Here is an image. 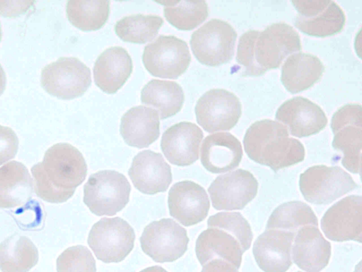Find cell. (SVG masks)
<instances>
[{
    "label": "cell",
    "instance_id": "33",
    "mask_svg": "<svg viewBox=\"0 0 362 272\" xmlns=\"http://www.w3.org/2000/svg\"><path fill=\"white\" fill-rule=\"evenodd\" d=\"M164 16L167 21L179 30H190L202 23L209 15L206 1H165Z\"/></svg>",
    "mask_w": 362,
    "mask_h": 272
},
{
    "label": "cell",
    "instance_id": "3",
    "mask_svg": "<svg viewBox=\"0 0 362 272\" xmlns=\"http://www.w3.org/2000/svg\"><path fill=\"white\" fill-rule=\"evenodd\" d=\"M131 186L122 174L103 170L91 174L83 187V202L98 216L114 215L129 200Z\"/></svg>",
    "mask_w": 362,
    "mask_h": 272
},
{
    "label": "cell",
    "instance_id": "36",
    "mask_svg": "<svg viewBox=\"0 0 362 272\" xmlns=\"http://www.w3.org/2000/svg\"><path fill=\"white\" fill-rule=\"evenodd\" d=\"M34 191L41 199L52 203H61L68 200L74 194L55 188L47 178L40 162L31 168Z\"/></svg>",
    "mask_w": 362,
    "mask_h": 272
},
{
    "label": "cell",
    "instance_id": "23",
    "mask_svg": "<svg viewBox=\"0 0 362 272\" xmlns=\"http://www.w3.org/2000/svg\"><path fill=\"white\" fill-rule=\"evenodd\" d=\"M132 69V58L124 48L109 47L99 55L95 62V84L105 93L115 94L127 81Z\"/></svg>",
    "mask_w": 362,
    "mask_h": 272
},
{
    "label": "cell",
    "instance_id": "28",
    "mask_svg": "<svg viewBox=\"0 0 362 272\" xmlns=\"http://www.w3.org/2000/svg\"><path fill=\"white\" fill-rule=\"evenodd\" d=\"M141 103L156 108L160 119L170 118L182 108L185 95L175 81L152 79L141 91Z\"/></svg>",
    "mask_w": 362,
    "mask_h": 272
},
{
    "label": "cell",
    "instance_id": "15",
    "mask_svg": "<svg viewBox=\"0 0 362 272\" xmlns=\"http://www.w3.org/2000/svg\"><path fill=\"white\" fill-rule=\"evenodd\" d=\"M362 198L346 196L332 205L321 219V227L327 238L334 242H361Z\"/></svg>",
    "mask_w": 362,
    "mask_h": 272
},
{
    "label": "cell",
    "instance_id": "13",
    "mask_svg": "<svg viewBox=\"0 0 362 272\" xmlns=\"http://www.w3.org/2000/svg\"><path fill=\"white\" fill-rule=\"evenodd\" d=\"M297 11L295 26L314 37L334 35L342 30L346 22L341 8L333 1H291Z\"/></svg>",
    "mask_w": 362,
    "mask_h": 272
},
{
    "label": "cell",
    "instance_id": "19",
    "mask_svg": "<svg viewBox=\"0 0 362 272\" xmlns=\"http://www.w3.org/2000/svg\"><path fill=\"white\" fill-rule=\"evenodd\" d=\"M128 174L134 187L148 195L166 191L172 182L170 165L160 153L148 149L134 157Z\"/></svg>",
    "mask_w": 362,
    "mask_h": 272
},
{
    "label": "cell",
    "instance_id": "42",
    "mask_svg": "<svg viewBox=\"0 0 362 272\" xmlns=\"http://www.w3.org/2000/svg\"><path fill=\"white\" fill-rule=\"evenodd\" d=\"M1 35H2V33H1V24H0V41L1 39Z\"/></svg>",
    "mask_w": 362,
    "mask_h": 272
},
{
    "label": "cell",
    "instance_id": "37",
    "mask_svg": "<svg viewBox=\"0 0 362 272\" xmlns=\"http://www.w3.org/2000/svg\"><path fill=\"white\" fill-rule=\"evenodd\" d=\"M18 147V139L8 127L0 125V165L14 158Z\"/></svg>",
    "mask_w": 362,
    "mask_h": 272
},
{
    "label": "cell",
    "instance_id": "9",
    "mask_svg": "<svg viewBox=\"0 0 362 272\" xmlns=\"http://www.w3.org/2000/svg\"><path fill=\"white\" fill-rule=\"evenodd\" d=\"M361 106L349 103L332 115V147L344 156L341 164L353 174H360L362 147Z\"/></svg>",
    "mask_w": 362,
    "mask_h": 272
},
{
    "label": "cell",
    "instance_id": "41",
    "mask_svg": "<svg viewBox=\"0 0 362 272\" xmlns=\"http://www.w3.org/2000/svg\"><path fill=\"white\" fill-rule=\"evenodd\" d=\"M140 272H168L165 269L159 266H153L143 269Z\"/></svg>",
    "mask_w": 362,
    "mask_h": 272
},
{
    "label": "cell",
    "instance_id": "20",
    "mask_svg": "<svg viewBox=\"0 0 362 272\" xmlns=\"http://www.w3.org/2000/svg\"><path fill=\"white\" fill-rule=\"evenodd\" d=\"M296 232L267 230L255 240L253 255L264 272H286L291 266V245Z\"/></svg>",
    "mask_w": 362,
    "mask_h": 272
},
{
    "label": "cell",
    "instance_id": "29",
    "mask_svg": "<svg viewBox=\"0 0 362 272\" xmlns=\"http://www.w3.org/2000/svg\"><path fill=\"white\" fill-rule=\"evenodd\" d=\"M37 261V249L25 236L15 234L0 243L1 272H28Z\"/></svg>",
    "mask_w": 362,
    "mask_h": 272
},
{
    "label": "cell",
    "instance_id": "30",
    "mask_svg": "<svg viewBox=\"0 0 362 272\" xmlns=\"http://www.w3.org/2000/svg\"><path fill=\"white\" fill-rule=\"evenodd\" d=\"M66 16L76 28L90 31L101 28L110 13L109 1H69L66 6Z\"/></svg>",
    "mask_w": 362,
    "mask_h": 272
},
{
    "label": "cell",
    "instance_id": "35",
    "mask_svg": "<svg viewBox=\"0 0 362 272\" xmlns=\"http://www.w3.org/2000/svg\"><path fill=\"white\" fill-rule=\"evenodd\" d=\"M57 272H96L95 261L85 246H73L65 249L57 259Z\"/></svg>",
    "mask_w": 362,
    "mask_h": 272
},
{
    "label": "cell",
    "instance_id": "8",
    "mask_svg": "<svg viewBox=\"0 0 362 272\" xmlns=\"http://www.w3.org/2000/svg\"><path fill=\"white\" fill-rule=\"evenodd\" d=\"M91 84L90 69L76 57H61L42 70L41 84L50 95L71 100L81 96Z\"/></svg>",
    "mask_w": 362,
    "mask_h": 272
},
{
    "label": "cell",
    "instance_id": "5",
    "mask_svg": "<svg viewBox=\"0 0 362 272\" xmlns=\"http://www.w3.org/2000/svg\"><path fill=\"white\" fill-rule=\"evenodd\" d=\"M300 191L315 205H327L358 187L349 174L337 166L316 165L300 175Z\"/></svg>",
    "mask_w": 362,
    "mask_h": 272
},
{
    "label": "cell",
    "instance_id": "1",
    "mask_svg": "<svg viewBox=\"0 0 362 272\" xmlns=\"http://www.w3.org/2000/svg\"><path fill=\"white\" fill-rule=\"evenodd\" d=\"M301 50L298 32L284 22L274 23L262 31L250 30L238 41L236 61L243 76H257L278 68L288 55Z\"/></svg>",
    "mask_w": 362,
    "mask_h": 272
},
{
    "label": "cell",
    "instance_id": "14",
    "mask_svg": "<svg viewBox=\"0 0 362 272\" xmlns=\"http://www.w3.org/2000/svg\"><path fill=\"white\" fill-rule=\"evenodd\" d=\"M258 182L242 169L220 175L208 188L213 207L218 210H242L257 195Z\"/></svg>",
    "mask_w": 362,
    "mask_h": 272
},
{
    "label": "cell",
    "instance_id": "43",
    "mask_svg": "<svg viewBox=\"0 0 362 272\" xmlns=\"http://www.w3.org/2000/svg\"><path fill=\"white\" fill-rule=\"evenodd\" d=\"M297 272H301V271H297Z\"/></svg>",
    "mask_w": 362,
    "mask_h": 272
},
{
    "label": "cell",
    "instance_id": "31",
    "mask_svg": "<svg viewBox=\"0 0 362 272\" xmlns=\"http://www.w3.org/2000/svg\"><path fill=\"white\" fill-rule=\"evenodd\" d=\"M163 24V20L159 16L134 14L119 20L115 31L124 42L144 44L156 38Z\"/></svg>",
    "mask_w": 362,
    "mask_h": 272
},
{
    "label": "cell",
    "instance_id": "2",
    "mask_svg": "<svg viewBox=\"0 0 362 272\" xmlns=\"http://www.w3.org/2000/svg\"><path fill=\"white\" fill-rule=\"evenodd\" d=\"M243 144L250 159L274 171L295 165L305 158L303 144L289 136L284 125L269 119L252 123L246 130Z\"/></svg>",
    "mask_w": 362,
    "mask_h": 272
},
{
    "label": "cell",
    "instance_id": "6",
    "mask_svg": "<svg viewBox=\"0 0 362 272\" xmlns=\"http://www.w3.org/2000/svg\"><path fill=\"white\" fill-rule=\"evenodd\" d=\"M134 240L133 228L119 217L100 219L88 237V246L97 259L105 263L123 261L133 249Z\"/></svg>",
    "mask_w": 362,
    "mask_h": 272
},
{
    "label": "cell",
    "instance_id": "24",
    "mask_svg": "<svg viewBox=\"0 0 362 272\" xmlns=\"http://www.w3.org/2000/svg\"><path fill=\"white\" fill-rule=\"evenodd\" d=\"M120 134L129 146L148 147L160 135L158 112L144 106L131 108L122 117Z\"/></svg>",
    "mask_w": 362,
    "mask_h": 272
},
{
    "label": "cell",
    "instance_id": "40",
    "mask_svg": "<svg viewBox=\"0 0 362 272\" xmlns=\"http://www.w3.org/2000/svg\"><path fill=\"white\" fill-rule=\"evenodd\" d=\"M6 86L5 72L0 64V96L3 94Z\"/></svg>",
    "mask_w": 362,
    "mask_h": 272
},
{
    "label": "cell",
    "instance_id": "17",
    "mask_svg": "<svg viewBox=\"0 0 362 272\" xmlns=\"http://www.w3.org/2000/svg\"><path fill=\"white\" fill-rule=\"evenodd\" d=\"M275 118L288 128L298 137L315 135L327 124L322 109L308 98L296 96L284 102L277 109Z\"/></svg>",
    "mask_w": 362,
    "mask_h": 272
},
{
    "label": "cell",
    "instance_id": "26",
    "mask_svg": "<svg viewBox=\"0 0 362 272\" xmlns=\"http://www.w3.org/2000/svg\"><path fill=\"white\" fill-rule=\"evenodd\" d=\"M325 67L316 56L305 52L290 55L281 67V81L291 94L308 89L322 77Z\"/></svg>",
    "mask_w": 362,
    "mask_h": 272
},
{
    "label": "cell",
    "instance_id": "7",
    "mask_svg": "<svg viewBox=\"0 0 362 272\" xmlns=\"http://www.w3.org/2000/svg\"><path fill=\"white\" fill-rule=\"evenodd\" d=\"M40 164L48 181L65 192L74 194L86 178L87 165L82 154L69 143L52 145Z\"/></svg>",
    "mask_w": 362,
    "mask_h": 272
},
{
    "label": "cell",
    "instance_id": "4",
    "mask_svg": "<svg viewBox=\"0 0 362 272\" xmlns=\"http://www.w3.org/2000/svg\"><path fill=\"white\" fill-rule=\"evenodd\" d=\"M236 38L237 33L231 25L213 18L192 34L190 46L200 63L217 67L230 61Z\"/></svg>",
    "mask_w": 362,
    "mask_h": 272
},
{
    "label": "cell",
    "instance_id": "34",
    "mask_svg": "<svg viewBox=\"0 0 362 272\" xmlns=\"http://www.w3.org/2000/svg\"><path fill=\"white\" fill-rule=\"evenodd\" d=\"M208 227H213L226 230L240 243L245 252L251 245L252 232L248 222L238 212H221L209 217Z\"/></svg>",
    "mask_w": 362,
    "mask_h": 272
},
{
    "label": "cell",
    "instance_id": "25",
    "mask_svg": "<svg viewBox=\"0 0 362 272\" xmlns=\"http://www.w3.org/2000/svg\"><path fill=\"white\" fill-rule=\"evenodd\" d=\"M195 251L202 266L212 259H221L238 269L243 253L239 242L231 234L213 227H208L199 235Z\"/></svg>",
    "mask_w": 362,
    "mask_h": 272
},
{
    "label": "cell",
    "instance_id": "22",
    "mask_svg": "<svg viewBox=\"0 0 362 272\" xmlns=\"http://www.w3.org/2000/svg\"><path fill=\"white\" fill-rule=\"evenodd\" d=\"M331 244L317 227L298 230L292 248L293 262L305 272H320L329 263Z\"/></svg>",
    "mask_w": 362,
    "mask_h": 272
},
{
    "label": "cell",
    "instance_id": "39",
    "mask_svg": "<svg viewBox=\"0 0 362 272\" xmlns=\"http://www.w3.org/2000/svg\"><path fill=\"white\" fill-rule=\"evenodd\" d=\"M201 272H238V271L229 262L221 259H214L204 264Z\"/></svg>",
    "mask_w": 362,
    "mask_h": 272
},
{
    "label": "cell",
    "instance_id": "21",
    "mask_svg": "<svg viewBox=\"0 0 362 272\" xmlns=\"http://www.w3.org/2000/svg\"><path fill=\"white\" fill-rule=\"evenodd\" d=\"M201 162L213 174H221L236 168L243 157L240 142L230 132L209 135L201 147Z\"/></svg>",
    "mask_w": 362,
    "mask_h": 272
},
{
    "label": "cell",
    "instance_id": "38",
    "mask_svg": "<svg viewBox=\"0 0 362 272\" xmlns=\"http://www.w3.org/2000/svg\"><path fill=\"white\" fill-rule=\"evenodd\" d=\"M33 4V1H0V14L8 18L16 17L26 12Z\"/></svg>",
    "mask_w": 362,
    "mask_h": 272
},
{
    "label": "cell",
    "instance_id": "32",
    "mask_svg": "<svg viewBox=\"0 0 362 272\" xmlns=\"http://www.w3.org/2000/svg\"><path fill=\"white\" fill-rule=\"evenodd\" d=\"M317 227V218L312 208L302 201L284 203L271 214L267 230H281L296 232L298 227L306 225Z\"/></svg>",
    "mask_w": 362,
    "mask_h": 272
},
{
    "label": "cell",
    "instance_id": "12",
    "mask_svg": "<svg viewBox=\"0 0 362 272\" xmlns=\"http://www.w3.org/2000/svg\"><path fill=\"white\" fill-rule=\"evenodd\" d=\"M198 124L207 132L230 130L242 114L239 98L223 89H213L204 93L195 106Z\"/></svg>",
    "mask_w": 362,
    "mask_h": 272
},
{
    "label": "cell",
    "instance_id": "11",
    "mask_svg": "<svg viewBox=\"0 0 362 272\" xmlns=\"http://www.w3.org/2000/svg\"><path fill=\"white\" fill-rule=\"evenodd\" d=\"M188 242L186 230L170 218L151 222L140 237L143 251L158 263L180 258L187 251Z\"/></svg>",
    "mask_w": 362,
    "mask_h": 272
},
{
    "label": "cell",
    "instance_id": "10",
    "mask_svg": "<svg viewBox=\"0 0 362 272\" xmlns=\"http://www.w3.org/2000/svg\"><path fill=\"white\" fill-rule=\"evenodd\" d=\"M142 60L152 76L175 79L187 69L191 55L183 40L173 35H160L145 46Z\"/></svg>",
    "mask_w": 362,
    "mask_h": 272
},
{
    "label": "cell",
    "instance_id": "18",
    "mask_svg": "<svg viewBox=\"0 0 362 272\" xmlns=\"http://www.w3.org/2000/svg\"><path fill=\"white\" fill-rule=\"evenodd\" d=\"M202 130L191 122H180L163 134L160 148L168 161L177 166L192 164L199 159Z\"/></svg>",
    "mask_w": 362,
    "mask_h": 272
},
{
    "label": "cell",
    "instance_id": "16",
    "mask_svg": "<svg viewBox=\"0 0 362 272\" xmlns=\"http://www.w3.org/2000/svg\"><path fill=\"white\" fill-rule=\"evenodd\" d=\"M168 204L170 215L186 227L203 221L210 208L204 188L192 181L175 183L169 191Z\"/></svg>",
    "mask_w": 362,
    "mask_h": 272
},
{
    "label": "cell",
    "instance_id": "27",
    "mask_svg": "<svg viewBox=\"0 0 362 272\" xmlns=\"http://www.w3.org/2000/svg\"><path fill=\"white\" fill-rule=\"evenodd\" d=\"M33 191V180L24 164L11 161L0 168V208L26 204Z\"/></svg>",
    "mask_w": 362,
    "mask_h": 272
}]
</instances>
